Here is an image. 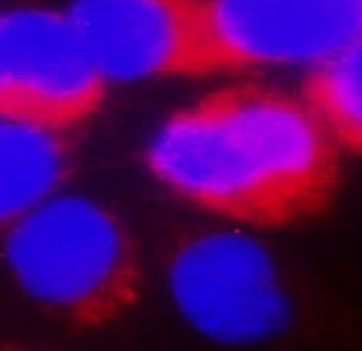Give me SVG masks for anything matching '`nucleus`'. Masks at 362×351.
I'll return each mask as SVG.
<instances>
[{"instance_id": "obj_1", "label": "nucleus", "mask_w": 362, "mask_h": 351, "mask_svg": "<svg viewBox=\"0 0 362 351\" xmlns=\"http://www.w3.org/2000/svg\"><path fill=\"white\" fill-rule=\"evenodd\" d=\"M346 155L295 94L259 83L214 88L170 113L144 149L155 182L234 226L284 229L334 207Z\"/></svg>"}, {"instance_id": "obj_2", "label": "nucleus", "mask_w": 362, "mask_h": 351, "mask_svg": "<svg viewBox=\"0 0 362 351\" xmlns=\"http://www.w3.org/2000/svg\"><path fill=\"white\" fill-rule=\"evenodd\" d=\"M2 255L25 297L81 330L112 327L145 294L137 244L103 203L57 193L10 226Z\"/></svg>"}, {"instance_id": "obj_3", "label": "nucleus", "mask_w": 362, "mask_h": 351, "mask_svg": "<svg viewBox=\"0 0 362 351\" xmlns=\"http://www.w3.org/2000/svg\"><path fill=\"white\" fill-rule=\"evenodd\" d=\"M162 279L181 318L216 343H267L296 322L295 289L279 259L239 229L180 236L165 253Z\"/></svg>"}, {"instance_id": "obj_4", "label": "nucleus", "mask_w": 362, "mask_h": 351, "mask_svg": "<svg viewBox=\"0 0 362 351\" xmlns=\"http://www.w3.org/2000/svg\"><path fill=\"white\" fill-rule=\"evenodd\" d=\"M107 91L63 12H0V119L68 135L98 116Z\"/></svg>"}, {"instance_id": "obj_5", "label": "nucleus", "mask_w": 362, "mask_h": 351, "mask_svg": "<svg viewBox=\"0 0 362 351\" xmlns=\"http://www.w3.org/2000/svg\"><path fill=\"white\" fill-rule=\"evenodd\" d=\"M63 13L109 83L230 74L201 0H69Z\"/></svg>"}, {"instance_id": "obj_6", "label": "nucleus", "mask_w": 362, "mask_h": 351, "mask_svg": "<svg viewBox=\"0 0 362 351\" xmlns=\"http://www.w3.org/2000/svg\"><path fill=\"white\" fill-rule=\"evenodd\" d=\"M229 73L315 63L362 37V0H201Z\"/></svg>"}, {"instance_id": "obj_7", "label": "nucleus", "mask_w": 362, "mask_h": 351, "mask_svg": "<svg viewBox=\"0 0 362 351\" xmlns=\"http://www.w3.org/2000/svg\"><path fill=\"white\" fill-rule=\"evenodd\" d=\"M73 168L68 135L0 119V236L62 192Z\"/></svg>"}, {"instance_id": "obj_8", "label": "nucleus", "mask_w": 362, "mask_h": 351, "mask_svg": "<svg viewBox=\"0 0 362 351\" xmlns=\"http://www.w3.org/2000/svg\"><path fill=\"white\" fill-rule=\"evenodd\" d=\"M361 38L311 63L296 94L346 159H358L362 147Z\"/></svg>"}, {"instance_id": "obj_9", "label": "nucleus", "mask_w": 362, "mask_h": 351, "mask_svg": "<svg viewBox=\"0 0 362 351\" xmlns=\"http://www.w3.org/2000/svg\"><path fill=\"white\" fill-rule=\"evenodd\" d=\"M0 351H54V350L35 347V345L18 342V340L0 337Z\"/></svg>"}]
</instances>
